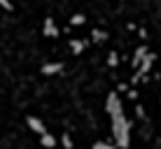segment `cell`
Returning <instances> with one entry per match:
<instances>
[{"instance_id": "1", "label": "cell", "mask_w": 161, "mask_h": 149, "mask_svg": "<svg viewBox=\"0 0 161 149\" xmlns=\"http://www.w3.org/2000/svg\"><path fill=\"white\" fill-rule=\"evenodd\" d=\"M44 35H49V37H58V28L54 26V19H44Z\"/></svg>"}, {"instance_id": "9", "label": "cell", "mask_w": 161, "mask_h": 149, "mask_svg": "<svg viewBox=\"0 0 161 149\" xmlns=\"http://www.w3.org/2000/svg\"><path fill=\"white\" fill-rule=\"evenodd\" d=\"M0 7L7 9V12H12V3H9V0H0Z\"/></svg>"}, {"instance_id": "6", "label": "cell", "mask_w": 161, "mask_h": 149, "mask_svg": "<svg viewBox=\"0 0 161 149\" xmlns=\"http://www.w3.org/2000/svg\"><path fill=\"white\" fill-rule=\"evenodd\" d=\"M40 137H42V145H44V147H54V145H56V140H54L49 133H44V135H40Z\"/></svg>"}, {"instance_id": "8", "label": "cell", "mask_w": 161, "mask_h": 149, "mask_svg": "<svg viewBox=\"0 0 161 149\" xmlns=\"http://www.w3.org/2000/svg\"><path fill=\"white\" fill-rule=\"evenodd\" d=\"M117 63H119V58H117V54L112 51V54H110V56H108V65H112V68H114V65H117Z\"/></svg>"}, {"instance_id": "2", "label": "cell", "mask_w": 161, "mask_h": 149, "mask_svg": "<svg viewBox=\"0 0 161 149\" xmlns=\"http://www.w3.org/2000/svg\"><path fill=\"white\" fill-rule=\"evenodd\" d=\"M28 126H31L33 130H35V133H40V135H44V133H47V128H44V124H42V121H37L35 117H28Z\"/></svg>"}, {"instance_id": "5", "label": "cell", "mask_w": 161, "mask_h": 149, "mask_svg": "<svg viewBox=\"0 0 161 149\" xmlns=\"http://www.w3.org/2000/svg\"><path fill=\"white\" fill-rule=\"evenodd\" d=\"M82 49H84V42H80V40H73V42H70V51H73V54H80Z\"/></svg>"}, {"instance_id": "7", "label": "cell", "mask_w": 161, "mask_h": 149, "mask_svg": "<svg viewBox=\"0 0 161 149\" xmlns=\"http://www.w3.org/2000/svg\"><path fill=\"white\" fill-rule=\"evenodd\" d=\"M84 24V14H73V19H70V26H82Z\"/></svg>"}, {"instance_id": "3", "label": "cell", "mask_w": 161, "mask_h": 149, "mask_svg": "<svg viewBox=\"0 0 161 149\" xmlns=\"http://www.w3.org/2000/svg\"><path fill=\"white\" fill-rule=\"evenodd\" d=\"M61 68H63L61 63H47V65H42V75H54V72H61Z\"/></svg>"}, {"instance_id": "10", "label": "cell", "mask_w": 161, "mask_h": 149, "mask_svg": "<svg viewBox=\"0 0 161 149\" xmlns=\"http://www.w3.org/2000/svg\"><path fill=\"white\" fill-rule=\"evenodd\" d=\"M93 149H112V147H110V145H105V142H98V145L93 147Z\"/></svg>"}, {"instance_id": "4", "label": "cell", "mask_w": 161, "mask_h": 149, "mask_svg": "<svg viewBox=\"0 0 161 149\" xmlns=\"http://www.w3.org/2000/svg\"><path fill=\"white\" fill-rule=\"evenodd\" d=\"M91 37H93V42H105V40H108V33H105V30H96V28H93Z\"/></svg>"}]
</instances>
